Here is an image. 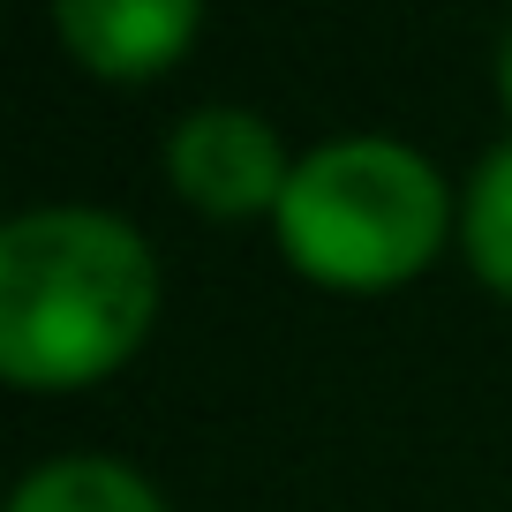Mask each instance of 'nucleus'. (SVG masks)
<instances>
[{
  "instance_id": "obj_1",
  "label": "nucleus",
  "mask_w": 512,
  "mask_h": 512,
  "mask_svg": "<svg viewBox=\"0 0 512 512\" xmlns=\"http://www.w3.org/2000/svg\"><path fill=\"white\" fill-rule=\"evenodd\" d=\"M159 309L144 234L91 204H46L0 226V377L76 392L136 354Z\"/></svg>"
},
{
  "instance_id": "obj_2",
  "label": "nucleus",
  "mask_w": 512,
  "mask_h": 512,
  "mask_svg": "<svg viewBox=\"0 0 512 512\" xmlns=\"http://www.w3.org/2000/svg\"><path fill=\"white\" fill-rule=\"evenodd\" d=\"M445 181L392 136H339L294 166L279 196V256L324 287H400L445 241Z\"/></svg>"
},
{
  "instance_id": "obj_3",
  "label": "nucleus",
  "mask_w": 512,
  "mask_h": 512,
  "mask_svg": "<svg viewBox=\"0 0 512 512\" xmlns=\"http://www.w3.org/2000/svg\"><path fill=\"white\" fill-rule=\"evenodd\" d=\"M166 181L211 219H249V211H279L294 166L279 128L249 106H196L189 121L166 136Z\"/></svg>"
},
{
  "instance_id": "obj_4",
  "label": "nucleus",
  "mask_w": 512,
  "mask_h": 512,
  "mask_svg": "<svg viewBox=\"0 0 512 512\" xmlns=\"http://www.w3.org/2000/svg\"><path fill=\"white\" fill-rule=\"evenodd\" d=\"M196 0H61L53 31L91 76L144 83L166 61H181V46L196 38Z\"/></svg>"
},
{
  "instance_id": "obj_5",
  "label": "nucleus",
  "mask_w": 512,
  "mask_h": 512,
  "mask_svg": "<svg viewBox=\"0 0 512 512\" xmlns=\"http://www.w3.org/2000/svg\"><path fill=\"white\" fill-rule=\"evenodd\" d=\"M8 512H166V505L136 467L98 460V452H68V460L31 467L8 497Z\"/></svg>"
},
{
  "instance_id": "obj_6",
  "label": "nucleus",
  "mask_w": 512,
  "mask_h": 512,
  "mask_svg": "<svg viewBox=\"0 0 512 512\" xmlns=\"http://www.w3.org/2000/svg\"><path fill=\"white\" fill-rule=\"evenodd\" d=\"M460 249H467V264H475L482 287L512 294V144H497L490 159L475 166V181H467Z\"/></svg>"
},
{
  "instance_id": "obj_7",
  "label": "nucleus",
  "mask_w": 512,
  "mask_h": 512,
  "mask_svg": "<svg viewBox=\"0 0 512 512\" xmlns=\"http://www.w3.org/2000/svg\"><path fill=\"white\" fill-rule=\"evenodd\" d=\"M497 91H505V106H512V31H505V46H497Z\"/></svg>"
}]
</instances>
